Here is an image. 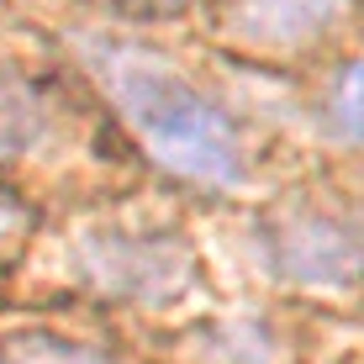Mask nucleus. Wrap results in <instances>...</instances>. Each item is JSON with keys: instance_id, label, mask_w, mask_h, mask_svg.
Segmentation results:
<instances>
[{"instance_id": "nucleus-1", "label": "nucleus", "mask_w": 364, "mask_h": 364, "mask_svg": "<svg viewBox=\"0 0 364 364\" xmlns=\"http://www.w3.org/2000/svg\"><path fill=\"white\" fill-rule=\"evenodd\" d=\"M90 64L106 85V95L117 100L122 122L143 137V148L164 169L185 174L196 185H237L243 154H237L232 127L169 64H159L154 53L127 43H95Z\"/></svg>"}, {"instance_id": "nucleus-2", "label": "nucleus", "mask_w": 364, "mask_h": 364, "mask_svg": "<svg viewBox=\"0 0 364 364\" xmlns=\"http://www.w3.org/2000/svg\"><path fill=\"white\" fill-rule=\"evenodd\" d=\"M343 0H237V27L254 43L269 48H296L311 43L328 21L338 16Z\"/></svg>"}, {"instance_id": "nucleus-3", "label": "nucleus", "mask_w": 364, "mask_h": 364, "mask_svg": "<svg viewBox=\"0 0 364 364\" xmlns=\"http://www.w3.org/2000/svg\"><path fill=\"white\" fill-rule=\"evenodd\" d=\"M43 132H48V122H43V106L32 100V90H21L16 80L0 74V159H16L27 148H37Z\"/></svg>"}, {"instance_id": "nucleus-4", "label": "nucleus", "mask_w": 364, "mask_h": 364, "mask_svg": "<svg viewBox=\"0 0 364 364\" xmlns=\"http://www.w3.org/2000/svg\"><path fill=\"white\" fill-rule=\"evenodd\" d=\"M333 122L348 137H364V58H354L333 85Z\"/></svg>"}, {"instance_id": "nucleus-5", "label": "nucleus", "mask_w": 364, "mask_h": 364, "mask_svg": "<svg viewBox=\"0 0 364 364\" xmlns=\"http://www.w3.org/2000/svg\"><path fill=\"white\" fill-rule=\"evenodd\" d=\"M0 364H106V359H90V354H74V348H16V354H6Z\"/></svg>"}, {"instance_id": "nucleus-6", "label": "nucleus", "mask_w": 364, "mask_h": 364, "mask_svg": "<svg viewBox=\"0 0 364 364\" xmlns=\"http://www.w3.org/2000/svg\"><path fill=\"white\" fill-rule=\"evenodd\" d=\"M11 222H16V211H11V200L0 196V232H11Z\"/></svg>"}, {"instance_id": "nucleus-7", "label": "nucleus", "mask_w": 364, "mask_h": 364, "mask_svg": "<svg viewBox=\"0 0 364 364\" xmlns=\"http://www.w3.org/2000/svg\"><path fill=\"white\" fill-rule=\"evenodd\" d=\"M137 6H164V0H137Z\"/></svg>"}]
</instances>
